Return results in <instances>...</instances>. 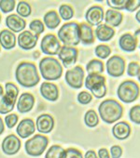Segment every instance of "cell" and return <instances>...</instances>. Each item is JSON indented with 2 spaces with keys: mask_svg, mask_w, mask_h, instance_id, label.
Here are the masks:
<instances>
[{
  "mask_svg": "<svg viewBox=\"0 0 140 158\" xmlns=\"http://www.w3.org/2000/svg\"><path fill=\"white\" fill-rule=\"evenodd\" d=\"M98 157L99 158H110V154L107 149L106 148H101L98 151Z\"/></svg>",
  "mask_w": 140,
  "mask_h": 158,
  "instance_id": "f6af8a7d",
  "label": "cell"
},
{
  "mask_svg": "<svg viewBox=\"0 0 140 158\" xmlns=\"http://www.w3.org/2000/svg\"><path fill=\"white\" fill-rule=\"evenodd\" d=\"M40 93L44 99L50 102H55L59 98V89L55 84L44 82L40 86Z\"/></svg>",
  "mask_w": 140,
  "mask_h": 158,
  "instance_id": "2e32d148",
  "label": "cell"
},
{
  "mask_svg": "<svg viewBox=\"0 0 140 158\" xmlns=\"http://www.w3.org/2000/svg\"><path fill=\"white\" fill-rule=\"evenodd\" d=\"M137 78H138V80H139V82H140V71H139V73H138V75H137Z\"/></svg>",
  "mask_w": 140,
  "mask_h": 158,
  "instance_id": "816d5d0a",
  "label": "cell"
},
{
  "mask_svg": "<svg viewBox=\"0 0 140 158\" xmlns=\"http://www.w3.org/2000/svg\"><path fill=\"white\" fill-rule=\"evenodd\" d=\"M115 35V31L112 27L107 24H100L95 29V36L99 41L107 42L113 38Z\"/></svg>",
  "mask_w": 140,
  "mask_h": 158,
  "instance_id": "cb8c5ba5",
  "label": "cell"
},
{
  "mask_svg": "<svg viewBox=\"0 0 140 158\" xmlns=\"http://www.w3.org/2000/svg\"><path fill=\"white\" fill-rule=\"evenodd\" d=\"M135 19H136V21L140 23V10L136 12V14H135Z\"/></svg>",
  "mask_w": 140,
  "mask_h": 158,
  "instance_id": "681fc988",
  "label": "cell"
},
{
  "mask_svg": "<svg viewBox=\"0 0 140 158\" xmlns=\"http://www.w3.org/2000/svg\"><path fill=\"white\" fill-rule=\"evenodd\" d=\"M65 82L72 89H79L83 86L84 71L81 66H76L72 69H68L65 73Z\"/></svg>",
  "mask_w": 140,
  "mask_h": 158,
  "instance_id": "ba28073f",
  "label": "cell"
},
{
  "mask_svg": "<svg viewBox=\"0 0 140 158\" xmlns=\"http://www.w3.org/2000/svg\"><path fill=\"white\" fill-rule=\"evenodd\" d=\"M49 139L46 136L37 134L25 142V151L31 156H40L46 150Z\"/></svg>",
  "mask_w": 140,
  "mask_h": 158,
  "instance_id": "52a82bcc",
  "label": "cell"
},
{
  "mask_svg": "<svg viewBox=\"0 0 140 158\" xmlns=\"http://www.w3.org/2000/svg\"><path fill=\"white\" fill-rule=\"evenodd\" d=\"M39 70L44 79L54 81L63 74V67L61 63L52 57H45L39 62Z\"/></svg>",
  "mask_w": 140,
  "mask_h": 158,
  "instance_id": "3957f363",
  "label": "cell"
},
{
  "mask_svg": "<svg viewBox=\"0 0 140 158\" xmlns=\"http://www.w3.org/2000/svg\"><path fill=\"white\" fill-rule=\"evenodd\" d=\"M107 3L110 9L120 11V10H125L126 0H107Z\"/></svg>",
  "mask_w": 140,
  "mask_h": 158,
  "instance_id": "74e56055",
  "label": "cell"
},
{
  "mask_svg": "<svg viewBox=\"0 0 140 158\" xmlns=\"http://www.w3.org/2000/svg\"><path fill=\"white\" fill-rule=\"evenodd\" d=\"M85 87L97 99H102L107 94L106 77L102 74H88L85 79Z\"/></svg>",
  "mask_w": 140,
  "mask_h": 158,
  "instance_id": "5b68a950",
  "label": "cell"
},
{
  "mask_svg": "<svg viewBox=\"0 0 140 158\" xmlns=\"http://www.w3.org/2000/svg\"><path fill=\"white\" fill-rule=\"evenodd\" d=\"M40 48L44 54L52 56V55H58L62 46L60 40L57 38L56 35L52 34H49L42 38Z\"/></svg>",
  "mask_w": 140,
  "mask_h": 158,
  "instance_id": "9c48e42d",
  "label": "cell"
},
{
  "mask_svg": "<svg viewBox=\"0 0 140 158\" xmlns=\"http://www.w3.org/2000/svg\"><path fill=\"white\" fill-rule=\"evenodd\" d=\"M35 104V97L31 93H23L18 99L17 109L21 114L28 113L32 110Z\"/></svg>",
  "mask_w": 140,
  "mask_h": 158,
  "instance_id": "e0dca14e",
  "label": "cell"
},
{
  "mask_svg": "<svg viewBox=\"0 0 140 158\" xmlns=\"http://www.w3.org/2000/svg\"><path fill=\"white\" fill-rule=\"evenodd\" d=\"M5 122H6V126L8 127V128H13L18 122V115L15 114H8L5 118Z\"/></svg>",
  "mask_w": 140,
  "mask_h": 158,
  "instance_id": "b9f144b4",
  "label": "cell"
},
{
  "mask_svg": "<svg viewBox=\"0 0 140 158\" xmlns=\"http://www.w3.org/2000/svg\"><path fill=\"white\" fill-rule=\"evenodd\" d=\"M123 20V15L120 11L115 10H107L105 14V22L106 24L110 27H118L120 25Z\"/></svg>",
  "mask_w": 140,
  "mask_h": 158,
  "instance_id": "603a6c76",
  "label": "cell"
},
{
  "mask_svg": "<svg viewBox=\"0 0 140 158\" xmlns=\"http://www.w3.org/2000/svg\"><path fill=\"white\" fill-rule=\"evenodd\" d=\"M95 55L101 59V60H105L107 58H108L111 54V48L107 46V45H98L95 49H94Z\"/></svg>",
  "mask_w": 140,
  "mask_h": 158,
  "instance_id": "d6a6232c",
  "label": "cell"
},
{
  "mask_svg": "<svg viewBox=\"0 0 140 158\" xmlns=\"http://www.w3.org/2000/svg\"><path fill=\"white\" fill-rule=\"evenodd\" d=\"M107 72L112 77H120L125 72V60L118 55L111 56L107 61Z\"/></svg>",
  "mask_w": 140,
  "mask_h": 158,
  "instance_id": "30bf717a",
  "label": "cell"
},
{
  "mask_svg": "<svg viewBox=\"0 0 140 158\" xmlns=\"http://www.w3.org/2000/svg\"><path fill=\"white\" fill-rule=\"evenodd\" d=\"M59 14L60 17L64 20V21H69L70 19H72L74 16V10L73 8L69 5L63 4L59 8Z\"/></svg>",
  "mask_w": 140,
  "mask_h": 158,
  "instance_id": "4dcf8cb0",
  "label": "cell"
},
{
  "mask_svg": "<svg viewBox=\"0 0 140 158\" xmlns=\"http://www.w3.org/2000/svg\"><path fill=\"white\" fill-rule=\"evenodd\" d=\"M65 158H83L81 151L75 148H68L65 150Z\"/></svg>",
  "mask_w": 140,
  "mask_h": 158,
  "instance_id": "7bdbcfd3",
  "label": "cell"
},
{
  "mask_svg": "<svg viewBox=\"0 0 140 158\" xmlns=\"http://www.w3.org/2000/svg\"><path fill=\"white\" fill-rule=\"evenodd\" d=\"M37 39H38V35L33 34L32 32L24 31L19 35L18 44H19L20 48H22L23 49L29 50L36 47V45L37 43Z\"/></svg>",
  "mask_w": 140,
  "mask_h": 158,
  "instance_id": "5bb4252c",
  "label": "cell"
},
{
  "mask_svg": "<svg viewBox=\"0 0 140 158\" xmlns=\"http://www.w3.org/2000/svg\"><path fill=\"white\" fill-rule=\"evenodd\" d=\"M98 112L101 119L105 123L113 124L121 118L123 114V108L117 101L107 99L100 103L98 107Z\"/></svg>",
  "mask_w": 140,
  "mask_h": 158,
  "instance_id": "7a4b0ae2",
  "label": "cell"
},
{
  "mask_svg": "<svg viewBox=\"0 0 140 158\" xmlns=\"http://www.w3.org/2000/svg\"><path fill=\"white\" fill-rule=\"evenodd\" d=\"M5 89H6V93L4 95H6L9 99L16 102L19 95V89L17 88V86L12 83H7Z\"/></svg>",
  "mask_w": 140,
  "mask_h": 158,
  "instance_id": "1f68e13d",
  "label": "cell"
},
{
  "mask_svg": "<svg viewBox=\"0 0 140 158\" xmlns=\"http://www.w3.org/2000/svg\"><path fill=\"white\" fill-rule=\"evenodd\" d=\"M140 8V0H126L125 10L133 12Z\"/></svg>",
  "mask_w": 140,
  "mask_h": 158,
  "instance_id": "60d3db41",
  "label": "cell"
},
{
  "mask_svg": "<svg viewBox=\"0 0 140 158\" xmlns=\"http://www.w3.org/2000/svg\"><path fill=\"white\" fill-rule=\"evenodd\" d=\"M3 95H4V89H3L2 86L0 85V98H2Z\"/></svg>",
  "mask_w": 140,
  "mask_h": 158,
  "instance_id": "f907efd6",
  "label": "cell"
},
{
  "mask_svg": "<svg viewBox=\"0 0 140 158\" xmlns=\"http://www.w3.org/2000/svg\"><path fill=\"white\" fill-rule=\"evenodd\" d=\"M44 24L49 28V29H55L58 27V25L61 23L60 16L55 10H50L47 12L44 15Z\"/></svg>",
  "mask_w": 140,
  "mask_h": 158,
  "instance_id": "484cf974",
  "label": "cell"
},
{
  "mask_svg": "<svg viewBox=\"0 0 140 158\" xmlns=\"http://www.w3.org/2000/svg\"><path fill=\"white\" fill-rule=\"evenodd\" d=\"M21 149V140L15 135L7 136L2 143V150L8 155H13L17 153Z\"/></svg>",
  "mask_w": 140,
  "mask_h": 158,
  "instance_id": "4fadbf2b",
  "label": "cell"
},
{
  "mask_svg": "<svg viewBox=\"0 0 140 158\" xmlns=\"http://www.w3.org/2000/svg\"><path fill=\"white\" fill-rule=\"evenodd\" d=\"M35 130H36L35 122L30 118H25L20 122L19 126L17 127L16 131H17V134L21 138L26 139L29 136L33 135L35 133Z\"/></svg>",
  "mask_w": 140,
  "mask_h": 158,
  "instance_id": "ac0fdd59",
  "label": "cell"
},
{
  "mask_svg": "<svg viewBox=\"0 0 140 158\" xmlns=\"http://www.w3.org/2000/svg\"><path fill=\"white\" fill-rule=\"evenodd\" d=\"M80 39L85 46H90L94 43V33L91 25L82 23L80 24Z\"/></svg>",
  "mask_w": 140,
  "mask_h": 158,
  "instance_id": "ffe728a7",
  "label": "cell"
},
{
  "mask_svg": "<svg viewBox=\"0 0 140 158\" xmlns=\"http://www.w3.org/2000/svg\"><path fill=\"white\" fill-rule=\"evenodd\" d=\"M6 25L11 31L14 33H20L25 28L26 22L17 14H11L6 18Z\"/></svg>",
  "mask_w": 140,
  "mask_h": 158,
  "instance_id": "d6986e66",
  "label": "cell"
},
{
  "mask_svg": "<svg viewBox=\"0 0 140 158\" xmlns=\"http://www.w3.org/2000/svg\"><path fill=\"white\" fill-rule=\"evenodd\" d=\"M16 80L24 88H33L40 80L36 65L32 62L24 61L20 63L15 72Z\"/></svg>",
  "mask_w": 140,
  "mask_h": 158,
  "instance_id": "6da1fadb",
  "label": "cell"
},
{
  "mask_svg": "<svg viewBox=\"0 0 140 158\" xmlns=\"http://www.w3.org/2000/svg\"><path fill=\"white\" fill-rule=\"evenodd\" d=\"M79 50L75 47L63 46L61 48V50L58 53L60 60L63 62L64 67H70L75 64L78 60Z\"/></svg>",
  "mask_w": 140,
  "mask_h": 158,
  "instance_id": "8fae6325",
  "label": "cell"
},
{
  "mask_svg": "<svg viewBox=\"0 0 140 158\" xmlns=\"http://www.w3.org/2000/svg\"><path fill=\"white\" fill-rule=\"evenodd\" d=\"M45 158H65V150L60 145H52L47 151Z\"/></svg>",
  "mask_w": 140,
  "mask_h": 158,
  "instance_id": "f1b7e54d",
  "label": "cell"
},
{
  "mask_svg": "<svg viewBox=\"0 0 140 158\" xmlns=\"http://www.w3.org/2000/svg\"><path fill=\"white\" fill-rule=\"evenodd\" d=\"M112 134L116 139L120 140L126 139L131 134V127L126 122H118L112 127Z\"/></svg>",
  "mask_w": 140,
  "mask_h": 158,
  "instance_id": "7402d4cb",
  "label": "cell"
},
{
  "mask_svg": "<svg viewBox=\"0 0 140 158\" xmlns=\"http://www.w3.org/2000/svg\"><path fill=\"white\" fill-rule=\"evenodd\" d=\"M84 158H98V157H97V154L95 153L94 151L90 150V151H88V152L85 153Z\"/></svg>",
  "mask_w": 140,
  "mask_h": 158,
  "instance_id": "7dc6e473",
  "label": "cell"
},
{
  "mask_svg": "<svg viewBox=\"0 0 140 158\" xmlns=\"http://www.w3.org/2000/svg\"><path fill=\"white\" fill-rule=\"evenodd\" d=\"M88 74H102L105 71L104 63L100 60H91L86 65Z\"/></svg>",
  "mask_w": 140,
  "mask_h": 158,
  "instance_id": "4316f807",
  "label": "cell"
},
{
  "mask_svg": "<svg viewBox=\"0 0 140 158\" xmlns=\"http://www.w3.org/2000/svg\"><path fill=\"white\" fill-rule=\"evenodd\" d=\"M139 71H140V65L139 63L135 62V61H132L128 64V67H127V73L129 76H132V77H134V76H137L138 73H139Z\"/></svg>",
  "mask_w": 140,
  "mask_h": 158,
  "instance_id": "f35d334b",
  "label": "cell"
},
{
  "mask_svg": "<svg viewBox=\"0 0 140 158\" xmlns=\"http://www.w3.org/2000/svg\"><path fill=\"white\" fill-rule=\"evenodd\" d=\"M85 19L91 26L100 25L103 20H105V12L103 8L100 6L91 7L85 14Z\"/></svg>",
  "mask_w": 140,
  "mask_h": 158,
  "instance_id": "7c38bea8",
  "label": "cell"
},
{
  "mask_svg": "<svg viewBox=\"0 0 140 158\" xmlns=\"http://www.w3.org/2000/svg\"><path fill=\"white\" fill-rule=\"evenodd\" d=\"M129 117L134 124L140 125V105H134L129 112Z\"/></svg>",
  "mask_w": 140,
  "mask_h": 158,
  "instance_id": "d590c367",
  "label": "cell"
},
{
  "mask_svg": "<svg viewBox=\"0 0 140 158\" xmlns=\"http://www.w3.org/2000/svg\"><path fill=\"white\" fill-rule=\"evenodd\" d=\"M16 10H17V13L20 15V17H28V16H30V14L32 12L31 6L25 1L19 2Z\"/></svg>",
  "mask_w": 140,
  "mask_h": 158,
  "instance_id": "836d02e7",
  "label": "cell"
},
{
  "mask_svg": "<svg viewBox=\"0 0 140 158\" xmlns=\"http://www.w3.org/2000/svg\"><path fill=\"white\" fill-rule=\"evenodd\" d=\"M0 48H1V47H0Z\"/></svg>",
  "mask_w": 140,
  "mask_h": 158,
  "instance_id": "db71d44e",
  "label": "cell"
},
{
  "mask_svg": "<svg viewBox=\"0 0 140 158\" xmlns=\"http://www.w3.org/2000/svg\"><path fill=\"white\" fill-rule=\"evenodd\" d=\"M15 4L16 1H14V0H1L0 1V10L4 13L11 12L14 10Z\"/></svg>",
  "mask_w": 140,
  "mask_h": 158,
  "instance_id": "8d00e7d4",
  "label": "cell"
},
{
  "mask_svg": "<svg viewBox=\"0 0 140 158\" xmlns=\"http://www.w3.org/2000/svg\"><path fill=\"white\" fill-rule=\"evenodd\" d=\"M140 93L139 86L132 81V80H125L123 81L118 88L117 95L120 101L124 103H131L134 102Z\"/></svg>",
  "mask_w": 140,
  "mask_h": 158,
  "instance_id": "8992f818",
  "label": "cell"
},
{
  "mask_svg": "<svg viewBox=\"0 0 140 158\" xmlns=\"http://www.w3.org/2000/svg\"><path fill=\"white\" fill-rule=\"evenodd\" d=\"M58 39L68 47H74L80 44V24L77 23H67L58 31Z\"/></svg>",
  "mask_w": 140,
  "mask_h": 158,
  "instance_id": "277c9868",
  "label": "cell"
},
{
  "mask_svg": "<svg viewBox=\"0 0 140 158\" xmlns=\"http://www.w3.org/2000/svg\"><path fill=\"white\" fill-rule=\"evenodd\" d=\"M133 37L135 38V41H136V44H137V48H140V29H137L134 32Z\"/></svg>",
  "mask_w": 140,
  "mask_h": 158,
  "instance_id": "bcb514c9",
  "label": "cell"
},
{
  "mask_svg": "<svg viewBox=\"0 0 140 158\" xmlns=\"http://www.w3.org/2000/svg\"><path fill=\"white\" fill-rule=\"evenodd\" d=\"M36 125H37V129L38 132L43 133V134H48L53 129L54 119L50 114H43L37 117Z\"/></svg>",
  "mask_w": 140,
  "mask_h": 158,
  "instance_id": "9a60e30c",
  "label": "cell"
},
{
  "mask_svg": "<svg viewBox=\"0 0 140 158\" xmlns=\"http://www.w3.org/2000/svg\"><path fill=\"white\" fill-rule=\"evenodd\" d=\"M119 46L125 52H133L137 48L135 38L133 37V35L130 33H126L120 37Z\"/></svg>",
  "mask_w": 140,
  "mask_h": 158,
  "instance_id": "44dd1931",
  "label": "cell"
},
{
  "mask_svg": "<svg viewBox=\"0 0 140 158\" xmlns=\"http://www.w3.org/2000/svg\"><path fill=\"white\" fill-rule=\"evenodd\" d=\"M110 154L112 158H120L122 155V149L119 145H113L110 148Z\"/></svg>",
  "mask_w": 140,
  "mask_h": 158,
  "instance_id": "ee69618b",
  "label": "cell"
},
{
  "mask_svg": "<svg viewBox=\"0 0 140 158\" xmlns=\"http://www.w3.org/2000/svg\"><path fill=\"white\" fill-rule=\"evenodd\" d=\"M93 100V96L91 93L87 92V91H81L79 95H78V102L81 104L86 105L88 103H90Z\"/></svg>",
  "mask_w": 140,
  "mask_h": 158,
  "instance_id": "ab89813d",
  "label": "cell"
},
{
  "mask_svg": "<svg viewBox=\"0 0 140 158\" xmlns=\"http://www.w3.org/2000/svg\"><path fill=\"white\" fill-rule=\"evenodd\" d=\"M29 28L32 32H34L35 35H39L40 34H42L44 32V24L40 20H34L30 23L29 24Z\"/></svg>",
  "mask_w": 140,
  "mask_h": 158,
  "instance_id": "e575fe53",
  "label": "cell"
},
{
  "mask_svg": "<svg viewBox=\"0 0 140 158\" xmlns=\"http://www.w3.org/2000/svg\"><path fill=\"white\" fill-rule=\"evenodd\" d=\"M0 21H1V16H0Z\"/></svg>",
  "mask_w": 140,
  "mask_h": 158,
  "instance_id": "f5cc1de1",
  "label": "cell"
},
{
  "mask_svg": "<svg viewBox=\"0 0 140 158\" xmlns=\"http://www.w3.org/2000/svg\"><path fill=\"white\" fill-rule=\"evenodd\" d=\"M84 122L88 127H91V128L95 127L99 123V117H98L97 114L95 113V111H94V110L87 111L85 114V116H84Z\"/></svg>",
  "mask_w": 140,
  "mask_h": 158,
  "instance_id": "f546056e",
  "label": "cell"
},
{
  "mask_svg": "<svg viewBox=\"0 0 140 158\" xmlns=\"http://www.w3.org/2000/svg\"><path fill=\"white\" fill-rule=\"evenodd\" d=\"M0 45L5 49H11L16 45V36L10 30L0 32Z\"/></svg>",
  "mask_w": 140,
  "mask_h": 158,
  "instance_id": "d4e9b609",
  "label": "cell"
},
{
  "mask_svg": "<svg viewBox=\"0 0 140 158\" xmlns=\"http://www.w3.org/2000/svg\"><path fill=\"white\" fill-rule=\"evenodd\" d=\"M4 129H5V126H4V122L2 120V118L0 117V135H1L3 132H4Z\"/></svg>",
  "mask_w": 140,
  "mask_h": 158,
  "instance_id": "c3c4849f",
  "label": "cell"
},
{
  "mask_svg": "<svg viewBox=\"0 0 140 158\" xmlns=\"http://www.w3.org/2000/svg\"><path fill=\"white\" fill-rule=\"evenodd\" d=\"M16 102L9 99L6 95H3L0 99V114H6L11 112L14 109Z\"/></svg>",
  "mask_w": 140,
  "mask_h": 158,
  "instance_id": "83f0119b",
  "label": "cell"
}]
</instances>
